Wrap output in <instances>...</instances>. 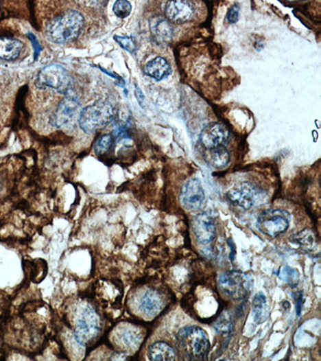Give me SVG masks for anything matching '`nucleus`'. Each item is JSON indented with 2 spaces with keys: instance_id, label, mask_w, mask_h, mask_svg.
Listing matches in <instances>:
<instances>
[{
  "instance_id": "nucleus-1",
  "label": "nucleus",
  "mask_w": 321,
  "mask_h": 361,
  "mask_svg": "<svg viewBox=\"0 0 321 361\" xmlns=\"http://www.w3.org/2000/svg\"><path fill=\"white\" fill-rule=\"evenodd\" d=\"M84 25L86 21L82 13L68 10L47 23L45 34L55 44H68L82 35Z\"/></svg>"
},
{
  "instance_id": "nucleus-2",
  "label": "nucleus",
  "mask_w": 321,
  "mask_h": 361,
  "mask_svg": "<svg viewBox=\"0 0 321 361\" xmlns=\"http://www.w3.org/2000/svg\"><path fill=\"white\" fill-rule=\"evenodd\" d=\"M177 340L189 360H204L209 353L211 344L209 336L200 327H183L178 332Z\"/></svg>"
},
{
  "instance_id": "nucleus-3",
  "label": "nucleus",
  "mask_w": 321,
  "mask_h": 361,
  "mask_svg": "<svg viewBox=\"0 0 321 361\" xmlns=\"http://www.w3.org/2000/svg\"><path fill=\"white\" fill-rule=\"evenodd\" d=\"M113 114L112 104L99 100L80 111L78 119L80 128L87 135L95 134L110 124Z\"/></svg>"
},
{
  "instance_id": "nucleus-4",
  "label": "nucleus",
  "mask_w": 321,
  "mask_h": 361,
  "mask_svg": "<svg viewBox=\"0 0 321 361\" xmlns=\"http://www.w3.org/2000/svg\"><path fill=\"white\" fill-rule=\"evenodd\" d=\"M252 280L241 270H229L222 274L219 278L221 291L234 301H242L252 293Z\"/></svg>"
},
{
  "instance_id": "nucleus-5",
  "label": "nucleus",
  "mask_w": 321,
  "mask_h": 361,
  "mask_svg": "<svg viewBox=\"0 0 321 361\" xmlns=\"http://www.w3.org/2000/svg\"><path fill=\"white\" fill-rule=\"evenodd\" d=\"M291 216L281 209H270L263 211L258 217L257 228L263 234L276 237L289 229Z\"/></svg>"
},
{
  "instance_id": "nucleus-6",
  "label": "nucleus",
  "mask_w": 321,
  "mask_h": 361,
  "mask_svg": "<svg viewBox=\"0 0 321 361\" xmlns=\"http://www.w3.org/2000/svg\"><path fill=\"white\" fill-rule=\"evenodd\" d=\"M39 88L49 87L62 94H67L72 88V79L62 66L51 65L40 70L36 78Z\"/></svg>"
},
{
  "instance_id": "nucleus-7",
  "label": "nucleus",
  "mask_w": 321,
  "mask_h": 361,
  "mask_svg": "<svg viewBox=\"0 0 321 361\" xmlns=\"http://www.w3.org/2000/svg\"><path fill=\"white\" fill-rule=\"evenodd\" d=\"M100 330V320L95 310L88 306L82 312L75 329V338L80 345L91 341Z\"/></svg>"
},
{
  "instance_id": "nucleus-8",
  "label": "nucleus",
  "mask_w": 321,
  "mask_h": 361,
  "mask_svg": "<svg viewBox=\"0 0 321 361\" xmlns=\"http://www.w3.org/2000/svg\"><path fill=\"white\" fill-rule=\"evenodd\" d=\"M180 201L188 211H198L204 207L206 196L200 180L195 178L188 180L182 189Z\"/></svg>"
},
{
  "instance_id": "nucleus-9",
  "label": "nucleus",
  "mask_w": 321,
  "mask_h": 361,
  "mask_svg": "<svg viewBox=\"0 0 321 361\" xmlns=\"http://www.w3.org/2000/svg\"><path fill=\"white\" fill-rule=\"evenodd\" d=\"M192 231L198 243L202 245L210 244L215 239V222L209 213H198L192 220Z\"/></svg>"
},
{
  "instance_id": "nucleus-10",
  "label": "nucleus",
  "mask_w": 321,
  "mask_h": 361,
  "mask_svg": "<svg viewBox=\"0 0 321 361\" xmlns=\"http://www.w3.org/2000/svg\"><path fill=\"white\" fill-rule=\"evenodd\" d=\"M257 196V189L251 183H242L236 185L226 193L228 200L234 205L249 210L254 205Z\"/></svg>"
},
{
  "instance_id": "nucleus-11",
  "label": "nucleus",
  "mask_w": 321,
  "mask_h": 361,
  "mask_svg": "<svg viewBox=\"0 0 321 361\" xmlns=\"http://www.w3.org/2000/svg\"><path fill=\"white\" fill-rule=\"evenodd\" d=\"M230 137V132L224 125L214 122L207 125L200 135V141L206 150L224 145Z\"/></svg>"
},
{
  "instance_id": "nucleus-12",
  "label": "nucleus",
  "mask_w": 321,
  "mask_h": 361,
  "mask_svg": "<svg viewBox=\"0 0 321 361\" xmlns=\"http://www.w3.org/2000/svg\"><path fill=\"white\" fill-rule=\"evenodd\" d=\"M80 107V102L77 98L67 97L59 104L58 108L50 117V124L56 128H61L67 125L73 120Z\"/></svg>"
},
{
  "instance_id": "nucleus-13",
  "label": "nucleus",
  "mask_w": 321,
  "mask_h": 361,
  "mask_svg": "<svg viewBox=\"0 0 321 361\" xmlns=\"http://www.w3.org/2000/svg\"><path fill=\"white\" fill-rule=\"evenodd\" d=\"M165 13L169 21L176 23H184L191 20L195 14V7L190 1H169L166 4Z\"/></svg>"
},
{
  "instance_id": "nucleus-14",
  "label": "nucleus",
  "mask_w": 321,
  "mask_h": 361,
  "mask_svg": "<svg viewBox=\"0 0 321 361\" xmlns=\"http://www.w3.org/2000/svg\"><path fill=\"white\" fill-rule=\"evenodd\" d=\"M150 32L156 40L160 45L168 44L173 39L174 30L166 18L154 16L150 21Z\"/></svg>"
},
{
  "instance_id": "nucleus-15",
  "label": "nucleus",
  "mask_w": 321,
  "mask_h": 361,
  "mask_svg": "<svg viewBox=\"0 0 321 361\" xmlns=\"http://www.w3.org/2000/svg\"><path fill=\"white\" fill-rule=\"evenodd\" d=\"M144 71L149 77L160 82L171 75V67L166 59L158 56L145 65Z\"/></svg>"
},
{
  "instance_id": "nucleus-16",
  "label": "nucleus",
  "mask_w": 321,
  "mask_h": 361,
  "mask_svg": "<svg viewBox=\"0 0 321 361\" xmlns=\"http://www.w3.org/2000/svg\"><path fill=\"white\" fill-rule=\"evenodd\" d=\"M163 306L162 297L154 290L146 292L143 297L141 298V310L146 316H154L158 314L159 312L162 310Z\"/></svg>"
},
{
  "instance_id": "nucleus-17",
  "label": "nucleus",
  "mask_w": 321,
  "mask_h": 361,
  "mask_svg": "<svg viewBox=\"0 0 321 361\" xmlns=\"http://www.w3.org/2000/svg\"><path fill=\"white\" fill-rule=\"evenodd\" d=\"M23 45L21 40L12 38H0V59L14 60L21 54Z\"/></svg>"
},
{
  "instance_id": "nucleus-18",
  "label": "nucleus",
  "mask_w": 321,
  "mask_h": 361,
  "mask_svg": "<svg viewBox=\"0 0 321 361\" xmlns=\"http://www.w3.org/2000/svg\"><path fill=\"white\" fill-rule=\"evenodd\" d=\"M206 163L215 169H224L230 163V154L226 147L220 145L215 148L206 150L205 154Z\"/></svg>"
},
{
  "instance_id": "nucleus-19",
  "label": "nucleus",
  "mask_w": 321,
  "mask_h": 361,
  "mask_svg": "<svg viewBox=\"0 0 321 361\" xmlns=\"http://www.w3.org/2000/svg\"><path fill=\"white\" fill-rule=\"evenodd\" d=\"M148 356L151 360L172 361L176 358V351L172 347L163 341L155 342L151 345Z\"/></svg>"
},
{
  "instance_id": "nucleus-20",
  "label": "nucleus",
  "mask_w": 321,
  "mask_h": 361,
  "mask_svg": "<svg viewBox=\"0 0 321 361\" xmlns=\"http://www.w3.org/2000/svg\"><path fill=\"white\" fill-rule=\"evenodd\" d=\"M252 312L254 321L257 325L263 324L270 316L267 297L261 292H258L253 299Z\"/></svg>"
},
{
  "instance_id": "nucleus-21",
  "label": "nucleus",
  "mask_w": 321,
  "mask_h": 361,
  "mask_svg": "<svg viewBox=\"0 0 321 361\" xmlns=\"http://www.w3.org/2000/svg\"><path fill=\"white\" fill-rule=\"evenodd\" d=\"M292 243L307 250H313L316 246V239L313 231L305 229L291 237Z\"/></svg>"
},
{
  "instance_id": "nucleus-22",
  "label": "nucleus",
  "mask_w": 321,
  "mask_h": 361,
  "mask_svg": "<svg viewBox=\"0 0 321 361\" xmlns=\"http://www.w3.org/2000/svg\"><path fill=\"white\" fill-rule=\"evenodd\" d=\"M234 327L233 317L228 312H224L215 323V329L217 334L225 336H230Z\"/></svg>"
},
{
  "instance_id": "nucleus-23",
  "label": "nucleus",
  "mask_w": 321,
  "mask_h": 361,
  "mask_svg": "<svg viewBox=\"0 0 321 361\" xmlns=\"http://www.w3.org/2000/svg\"><path fill=\"white\" fill-rule=\"evenodd\" d=\"M278 277L289 285L292 288L297 287L300 281V273L296 269L289 267L283 268L278 274Z\"/></svg>"
},
{
  "instance_id": "nucleus-24",
  "label": "nucleus",
  "mask_w": 321,
  "mask_h": 361,
  "mask_svg": "<svg viewBox=\"0 0 321 361\" xmlns=\"http://www.w3.org/2000/svg\"><path fill=\"white\" fill-rule=\"evenodd\" d=\"M112 143V137L110 135H104L96 141L94 144V153L97 155L106 154Z\"/></svg>"
},
{
  "instance_id": "nucleus-25",
  "label": "nucleus",
  "mask_w": 321,
  "mask_h": 361,
  "mask_svg": "<svg viewBox=\"0 0 321 361\" xmlns=\"http://www.w3.org/2000/svg\"><path fill=\"white\" fill-rule=\"evenodd\" d=\"M113 12L117 17L125 19L130 15L132 12V5L129 1L125 0H119L117 1L113 5Z\"/></svg>"
},
{
  "instance_id": "nucleus-26",
  "label": "nucleus",
  "mask_w": 321,
  "mask_h": 361,
  "mask_svg": "<svg viewBox=\"0 0 321 361\" xmlns=\"http://www.w3.org/2000/svg\"><path fill=\"white\" fill-rule=\"evenodd\" d=\"M115 40L122 49L133 54L136 51V44L132 38L128 36H115Z\"/></svg>"
},
{
  "instance_id": "nucleus-27",
  "label": "nucleus",
  "mask_w": 321,
  "mask_h": 361,
  "mask_svg": "<svg viewBox=\"0 0 321 361\" xmlns=\"http://www.w3.org/2000/svg\"><path fill=\"white\" fill-rule=\"evenodd\" d=\"M121 339L123 343L129 347H134L139 344V336L134 331L126 330L122 332Z\"/></svg>"
},
{
  "instance_id": "nucleus-28",
  "label": "nucleus",
  "mask_w": 321,
  "mask_h": 361,
  "mask_svg": "<svg viewBox=\"0 0 321 361\" xmlns=\"http://www.w3.org/2000/svg\"><path fill=\"white\" fill-rule=\"evenodd\" d=\"M239 10L240 8L239 4L235 3L231 6L228 12V15H226V21L230 23L237 22L239 16Z\"/></svg>"
},
{
  "instance_id": "nucleus-29",
  "label": "nucleus",
  "mask_w": 321,
  "mask_h": 361,
  "mask_svg": "<svg viewBox=\"0 0 321 361\" xmlns=\"http://www.w3.org/2000/svg\"><path fill=\"white\" fill-rule=\"evenodd\" d=\"M136 99H138V101L140 104V106L141 107H144V103H145V96L143 92H141V90L136 86V91H135Z\"/></svg>"
},
{
  "instance_id": "nucleus-30",
  "label": "nucleus",
  "mask_w": 321,
  "mask_h": 361,
  "mask_svg": "<svg viewBox=\"0 0 321 361\" xmlns=\"http://www.w3.org/2000/svg\"><path fill=\"white\" fill-rule=\"evenodd\" d=\"M303 294H302V292H300V297L298 299V301H297V303H296V312H297V315L300 316V312H301V310H302V305H303Z\"/></svg>"
},
{
  "instance_id": "nucleus-31",
  "label": "nucleus",
  "mask_w": 321,
  "mask_h": 361,
  "mask_svg": "<svg viewBox=\"0 0 321 361\" xmlns=\"http://www.w3.org/2000/svg\"><path fill=\"white\" fill-rule=\"evenodd\" d=\"M0 188H1V187H0Z\"/></svg>"
}]
</instances>
